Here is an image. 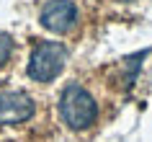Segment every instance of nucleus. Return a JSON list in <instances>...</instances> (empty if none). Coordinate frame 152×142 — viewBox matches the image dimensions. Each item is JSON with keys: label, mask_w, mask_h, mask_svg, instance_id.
I'll use <instances>...</instances> for the list:
<instances>
[{"label": "nucleus", "mask_w": 152, "mask_h": 142, "mask_svg": "<svg viewBox=\"0 0 152 142\" xmlns=\"http://www.w3.org/2000/svg\"><path fill=\"white\" fill-rule=\"evenodd\" d=\"M59 114L70 129H88L98 119V103L83 85L70 83L59 96Z\"/></svg>", "instance_id": "1"}, {"label": "nucleus", "mask_w": 152, "mask_h": 142, "mask_svg": "<svg viewBox=\"0 0 152 142\" xmlns=\"http://www.w3.org/2000/svg\"><path fill=\"white\" fill-rule=\"evenodd\" d=\"M67 49L59 41H39L28 60V78L36 83H49L64 70Z\"/></svg>", "instance_id": "2"}, {"label": "nucleus", "mask_w": 152, "mask_h": 142, "mask_svg": "<svg viewBox=\"0 0 152 142\" xmlns=\"http://www.w3.org/2000/svg\"><path fill=\"white\" fill-rule=\"evenodd\" d=\"M41 26L54 34H67L77 21V5L72 0H49L39 16Z\"/></svg>", "instance_id": "3"}, {"label": "nucleus", "mask_w": 152, "mask_h": 142, "mask_svg": "<svg viewBox=\"0 0 152 142\" xmlns=\"http://www.w3.org/2000/svg\"><path fill=\"white\" fill-rule=\"evenodd\" d=\"M34 98L21 90H3L0 93V124H23L34 116Z\"/></svg>", "instance_id": "4"}, {"label": "nucleus", "mask_w": 152, "mask_h": 142, "mask_svg": "<svg viewBox=\"0 0 152 142\" xmlns=\"http://www.w3.org/2000/svg\"><path fill=\"white\" fill-rule=\"evenodd\" d=\"M13 54V39H10L8 34L0 31V65L8 62V57Z\"/></svg>", "instance_id": "5"}]
</instances>
